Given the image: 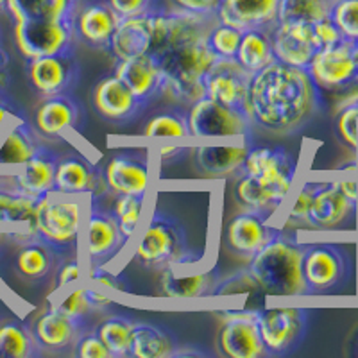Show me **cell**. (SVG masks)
Returning <instances> with one entry per match:
<instances>
[{
  "instance_id": "10",
  "label": "cell",
  "mask_w": 358,
  "mask_h": 358,
  "mask_svg": "<svg viewBox=\"0 0 358 358\" xmlns=\"http://www.w3.org/2000/svg\"><path fill=\"white\" fill-rule=\"evenodd\" d=\"M187 122L192 138H249L252 122L249 115L224 108L208 97L187 108Z\"/></svg>"
},
{
  "instance_id": "21",
  "label": "cell",
  "mask_w": 358,
  "mask_h": 358,
  "mask_svg": "<svg viewBox=\"0 0 358 358\" xmlns=\"http://www.w3.org/2000/svg\"><path fill=\"white\" fill-rule=\"evenodd\" d=\"M92 330H95L94 324H86V322L69 317L66 313L59 312L52 303H49V308L41 313L31 328L40 350L50 351V353L72 351L78 338Z\"/></svg>"
},
{
  "instance_id": "49",
  "label": "cell",
  "mask_w": 358,
  "mask_h": 358,
  "mask_svg": "<svg viewBox=\"0 0 358 358\" xmlns=\"http://www.w3.org/2000/svg\"><path fill=\"white\" fill-rule=\"evenodd\" d=\"M73 357L78 358H110L111 353L102 341L99 338V335L95 334V330L86 331L81 337L78 338V342L73 344L72 350Z\"/></svg>"
},
{
  "instance_id": "48",
  "label": "cell",
  "mask_w": 358,
  "mask_h": 358,
  "mask_svg": "<svg viewBox=\"0 0 358 358\" xmlns=\"http://www.w3.org/2000/svg\"><path fill=\"white\" fill-rule=\"evenodd\" d=\"M249 290H260V287L245 268L241 273H233L231 276L220 278L215 290H213V296H229V294H242L249 292Z\"/></svg>"
},
{
  "instance_id": "33",
  "label": "cell",
  "mask_w": 358,
  "mask_h": 358,
  "mask_svg": "<svg viewBox=\"0 0 358 358\" xmlns=\"http://www.w3.org/2000/svg\"><path fill=\"white\" fill-rule=\"evenodd\" d=\"M62 264L54 249L45 244L40 238H33L20 244L17 257H15V268L24 280L43 281L56 273V267Z\"/></svg>"
},
{
  "instance_id": "9",
  "label": "cell",
  "mask_w": 358,
  "mask_h": 358,
  "mask_svg": "<svg viewBox=\"0 0 358 358\" xmlns=\"http://www.w3.org/2000/svg\"><path fill=\"white\" fill-rule=\"evenodd\" d=\"M257 326L267 357H285L299 350L308 334V310H258Z\"/></svg>"
},
{
  "instance_id": "13",
  "label": "cell",
  "mask_w": 358,
  "mask_h": 358,
  "mask_svg": "<svg viewBox=\"0 0 358 358\" xmlns=\"http://www.w3.org/2000/svg\"><path fill=\"white\" fill-rule=\"evenodd\" d=\"M358 203L342 194L337 179L319 181L310 204L306 228L312 231H344L357 220Z\"/></svg>"
},
{
  "instance_id": "27",
  "label": "cell",
  "mask_w": 358,
  "mask_h": 358,
  "mask_svg": "<svg viewBox=\"0 0 358 358\" xmlns=\"http://www.w3.org/2000/svg\"><path fill=\"white\" fill-rule=\"evenodd\" d=\"M120 17L108 2L86 4L76 15V36L78 41L94 50H110Z\"/></svg>"
},
{
  "instance_id": "34",
  "label": "cell",
  "mask_w": 358,
  "mask_h": 358,
  "mask_svg": "<svg viewBox=\"0 0 358 358\" xmlns=\"http://www.w3.org/2000/svg\"><path fill=\"white\" fill-rule=\"evenodd\" d=\"M178 351V342L165 328L151 322H134L131 335V357L171 358Z\"/></svg>"
},
{
  "instance_id": "12",
  "label": "cell",
  "mask_w": 358,
  "mask_h": 358,
  "mask_svg": "<svg viewBox=\"0 0 358 358\" xmlns=\"http://www.w3.org/2000/svg\"><path fill=\"white\" fill-rule=\"evenodd\" d=\"M306 70L321 92H338L357 86L358 69L353 57V40L344 38L317 50Z\"/></svg>"
},
{
  "instance_id": "30",
  "label": "cell",
  "mask_w": 358,
  "mask_h": 358,
  "mask_svg": "<svg viewBox=\"0 0 358 358\" xmlns=\"http://www.w3.org/2000/svg\"><path fill=\"white\" fill-rule=\"evenodd\" d=\"M40 145V133L29 124L27 118H15L0 133V169H18Z\"/></svg>"
},
{
  "instance_id": "52",
  "label": "cell",
  "mask_w": 358,
  "mask_h": 358,
  "mask_svg": "<svg viewBox=\"0 0 358 358\" xmlns=\"http://www.w3.org/2000/svg\"><path fill=\"white\" fill-rule=\"evenodd\" d=\"M86 278L90 283H97V285H104L108 289L115 290V292H127L126 287L120 283V278L110 271L106 265H95V267L86 268Z\"/></svg>"
},
{
  "instance_id": "36",
  "label": "cell",
  "mask_w": 358,
  "mask_h": 358,
  "mask_svg": "<svg viewBox=\"0 0 358 358\" xmlns=\"http://www.w3.org/2000/svg\"><path fill=\"white\" fill-rule=\"evenodd\" d=\"M236 62L249 73H257L273 62H276L273 52L271 33L262 29H249L242 31V40L236 52Z\"/></svg>"
},
{
  "instance_id": "3",
  "label": "cell",
  "mask_w": 358,
  "mask_h": 358,
  "mask_svg": "<svg viewBox=\"0 0 358 358\" xmlns=\"http://www.w3.org/2000/svg\"><path fill=\"white\" fill-rule=\"evenodd\" d=\"M208 36L176 45L159 57L163 78V97L176 106L188 108L204 97L203 79L219 59L208 47Z\"/></svg>"
},
{
  "instance_id": "22",
  "label": "cell",
  "mask_w": 358,
  "mask_h": 358,
  "mask_svg": "<svg viewBox=\"0 0 358 358\" xmlns=\"http://www.w3.org/2000/svg\"><path fill=\"white\" fill-rule=\"evenodd\" d=\"M85 110L73 94L45 97L34 115L36 131L45 138H65L81 127Z\"/></svg>"
},
{
  "instance_id": "16",
  "label": "cell",
  "mask_w": 358,
  "mask_h": 358,
  "mask_svg": "<svg viewBox=\"0 0 358 358\" xmlns=\"http://www.w3.org/2000/svg\"><path fill=\"white\" fill-rule=\"evenodd\" d=\"M251 73L236 59H217L203 79L204 97L229 110L248 113V92ZM251 118V117H249Z\"/></svg>"
},
{
  "instance_id": "47",
  "label": "cell",
  "mask_w": 358,
  "mask_h": 358,
  "mask_svg": "<svg viewBox=\"0 0 358 358\" xmlns=\"http://www.w3.org/2000/svg\"><path fill=\"white\" fill-rule=\"evenodd\" d=\"M319 181H305L303 187L299 188V192L294 197L292 204L289 208V213H287V224L290 226H305L306 228V217H308L310 204H312L313 194L317 190Z\"/></svg>"
},
{
  "instance_id": "4",
  "label": "cell",
  "mask_w": 358,
  "mask_h": 358,
  "mask_svg": "<svg viewBox=\"0 0 358 358\" xmlns=\"http://www.w3.org/2000/svg\"><path fill=\"white\" fill-rule=\"evenodd\" d=\"M303 245L296 235L280 231L265 248L249 258L248 271L258 287L273 296H306L301 274Z\"/></svg>"
},
{
  "instance_id": "23",
  "label": "cell",
  "mask_w": 358,
  "mask_h": 358,
  "mask_svg": "<svg viewBox=\"0 0 358 358\" xmlns=\"http://www.w3.org/2000/svg\"><path fill=\"white\" fill-rule=\"evenodd\" d=\"M92 104L99 117L115 124L129 122L145 110L136 95L131 92L129 86L122 79H118L115 73L94 86Z\"/></svg>"
},
{
  "instance_id": "51",
  "label": "cell",
  "mask_w": 358,
  "mask_h": 358,
  "mask_svg": "<svg viewBox=\"0 0 358 358\" xmlns=\"http://www.w3.org/2000/svg\"><path fill=\"white\" fill-rule=\"evenodd\" d=\"M108 4L120 18L140 17L155 9V0H108Z\"/></svg>"
},
{
  "instance_id": "42",
  "label": "cell",
  "mask_w": 358,
  "mask_h": 358,
  "mask_svg": "<svg viewBox=\"0 0 358 358\" xmlns=\"http://www.w3.org/2000/svg\"><path fill=\"white\" fill-rule=\"evenodd\" d=\"M334 0H280L278 22H313L330 17Z\"/></svg>"
},
{
  "instance_id": "35",
  "label": "cell",
  "mask_w": 358,
  "mask_h": 358,
  "mask_svg": "<svg viewBox=\"0 0 358 358\" xmlns=\"http://www.w3.org/2000/svg\"><path fill=\"white\" fill-rule=\"evenodd\" d=\"M235 197L236 203L241 204L244 210L257 212L260 215L273 219L274 213L283 206L285 199L280 197L274 190L265 187L264 183L257 181L255 178L248 174H238L235 183Z\"/></svg>"
},
{
  "instance_id": "2",
  "label": "cell",
  "mask_w": 358,
  "mask_h": 358,
  "mask_svg": "<svg viewBox=\"0 0 358 358\" xmlns=\"http://www.w3.org/2000/svg\"><path fill=\"white\" fill-rule=\"evenodd\" d=\"M203 257L204 252L190 244L183 224L162 208L151 213L134 244V260L159 271L165 267H199Z\"/></svg>"
},
{
  "instance_id": "5",
  "label": "cell",
  "mask_w": 358,
  "mask_h": 358,
  "mask_svg": "<svg viewBox=\"0 0 358 358\" xmlns=\"http://www.w3.org/2000/svg\"><path fill=\"white\" fill-rule=\"evenodd\" d=\"M81 196H65L49 192L40 197L34 210V233L54 249L59 260L79 257L86 203Z\"/></svg>"
},
{
  "instance_id": "20",
  "label": "cell",
  "mask_w": 358,
  "mask_h": 358,
  "mask_svg": "<svg viewBox=\"0 0 358 358\" xmlns=\"http://www.w3.org/2000/svg\"><path fill=\"white\" fill-rule=\"evenodd\" d=\"M271 41L276 62L297 69H306L315 52L321 50L313 25L308 22H278L271 31Z\"/></svg>"
},
{
  "instance_id": "29",
  "label": "cell",
  "mask_w": 358,
  "mask_h": 358,
  "mask_svg": "<svg viewBox=\"0 0 358 358\" xmlns=\"http://www.w3.org/2000/svg\"><path fill=\"white\" fill-rule=\"evenodd\" d=\"M249 149L251 140L235 145H199L194 149V162L197 171L208 178H226L241 174Z\"/></svg>"
},
{
  "instance_id": "19",
  "label": "cell",
  "mask_w": 358,
  "mask_h": 358,
  "mask_svg": "<svg viewBox=\"0 0 358 358\" xmlns=\"http://www.w3.org/2000/svg\"><path fill=\"white\" fill-rule=\"evenodd\" d=\"M111 196L136 194L147 196L151 187V158L147 149L122 151L115 155L104 169Z\"/></svg>"
},
{
  "instance_id": "43",
  "label": "cell",
  "mask_w": 358,
  "mask_h": 358,
  "mask_svg": "<svg viewBox=\"0 0 358 358\" xmlns=\"http://www.w3.org/2000/svg\"><path fill=\"white\" fill-rule=\"evenodd\" d=\"M242 40L241 29L233 27L229 24L217 20L213 27L208 33V47L213 50L217 57L220 59H235L238 52V45Z\"/></svg>"
},
{
  "instance_id": "18",
  "label": "cell",
  "mask_w": 358,
  "mask_h": 358,
  "mask_svg": "<svg viewBox=\"0 0 358 358\" xmlns=\"http://www.w3.org/2000/svg\"><path fill=\"white\" fill-rule=\"evenodd\" d=\"M271 224V219L257 212L244 210L229 219L224 228V245L236 257L245 260L252 258L262 248L273 241V236L280 231Z\"/></svg>"
},
{
  "instance_id": "32",
  "label": "cell",
  "mask_w": 358,
  "mask_h": 358,
  "mask_svg": "<svg viewBox=\"0 0 358 358\" xmlns=\"http://www.w3.org/2000/svg\"><path fill=\"white\" fill-rule=\"evenodd\" d=\"M81 0H8L6 11L13 22L69 20L76 22Z\"/></svg>"
},
{
  "instance_id": "60",
  "label": "cell",
  "mask_w": 358,
  "mask_h": 358,
  "mask_svg": "<svg viewBox=\"0 0 358 358\" xmlns=\"http://www.w3.org/2000/svg\"><path fill=\"white\" fill-rule=\"evenodd\" d=\"M353 57H355V63H357V69H358V38L353 40Z\"/></svg>"
},
{
  "instance_id": "1",
  "label": "cell",
  "mask_w": 358,
  "mask_h": 358,
  "mask_svg": "<svg viewBox=\"0 0 358 358\" xmlns=\"http://www.w3.org/2000/svg\"><path fill=\"white\" fill-rule=\"evenodd\" d=\"M321 102L322 92L306 69L273 62L249 81L248 113L252 126L265 133H296L317 113Z\"/></svg>"
},
{
  "instance_id": "57",
  "label": "cell",
  "mask_w": 358,
  "mask_h": 358,
  "mask_svg": "<svg viewBox=\"0 0 358 358\" xmlns=\"http://www.w3.org/2000/svg\"><path fill=\"white\" fill-rule=\"evenodd\" d=\"M86 296H88V303L90 306L94 308V312H102V310H106L108 306L111 305V299L108 296H104L102 292H97V290L90 289L86 287Z\"/></svg>"
},
{
  "instance_id": "24",
  "label": "cell",
  "mask_w": 358,
  "mask_h": 358,
  "mask_svg": "<svg viewBox=\"0 0 358 358\" xmlns=\"http://www.w3.org/2000/svg\"><path fill=\"white\" fill-rule=\"evenodd\" d=\"M185 274L183 267H165L159 274L158 289L163 297L169 299H197V297L213 296L217 283L222 276L217 268L188 267Z\"/></svg>"
},
{
  "instance_id": "56",
  "label": "cell",
  "mask_w": 358,
  "mask_h": 358,
  "mask_svg": "<svg viewBox=\"0 0 358 358\" xmlns=\"http://www.w3.org/2000/svg\"><path fill=\"white\" fill-rule=\"evenodd\" d=\"M185 152H187V149L181 145H163L158 149V159L162 163L171 165V163L179 162L181 156H185Z\"/></svg>"
},
{
  "instance_id": "6",
  "label": "cell",
  "mask_w": 358,
  "mask_h": 358,
  "mask_svg": "<svg viewBox=\"0 0 358 358\" xmlns=\"http://www.w3.org/2000/svg\"><path fill=\"white\" fill-rule=\"evenodd\" d=\"M353 273L350 252L338 242H305L301 255V274L306 296L337 292Z\"/></svg>"
},
{
  "instance_id": "38",
  "label": "cell",
  "mask_w": 358,
  "mask_h": 358,
  "mask_svg": "<svg viewBox=\"0 0 358 358\" xmlns=\"http://www.w3.org/2000/svg\"><path fill=\"white\" fill-rule=\"evenodd\" d=\"M36 203L38 199L25 196L13 185L0 187V226H25L34 231Z\"/></svg>"
},
{
  "instance_id": "44",
  "label": "cell",
  "mask_w": 358,
  "mask_h": 358,
  "mask_svg": "<svg viewBox=\"0 0 358 358\" xmlns=\"http://www.w3.org/2000/svg\"><path fill=\"white\" fill-rule=\"evenodd\" d=\"M330 20L346 40L358 38V0H334Z\"/></svg>"
},
{
  "instance_id": "54",
  "label": "cell",
  "mask_w": 358,
  "mask_h": 358,
  "mask_svg": "<svg viewBox=\"0 0 358 358\" xmlns=\"http://www.w3.org/2000/svg\"><path fill=\"white\" fill-rule=\"evenodd\" d=\"M176 8L199 15H217L222 0H172Z\"/></svg>"
},
{
  "instance_id": "8",
  "label": "cell",
  "mask_w": 358,
  "mask_h": 358,
  "mask_svg": "<svg viewBox=\"0 0 358 358\" xmlns=\"http://www.w3.org/2000/svg\"><path fill=\"white\" fill-rule=\"evenodd\" d=\"M15 43L25 59L52 54L76 52V22L22 20L15 22Z\"/></svg>"
},
{
  "instance_id": "61",
  "label": "cell",
  "mask_w": 358,
  "mask_h": 358,
  "mask_svg": "<svg viewBox=\"0 0 358 358\" xmlns=\"http://www.w3.org/2000/svg\"><path fill=\"white\" fill-rule=\"evenodd\" d=\"M6 2H8V0H0V9H6Z\"/></svg>"
},
{
  "instance_id": "46",
  "label": "cell",
  "mask_w": 358,
  "mask_h": 358,
  "mask_svg": "<svg viewBox=\"0 0 358 358\" xmlns=\"http://www.w3.org/2000/svg\"><path fill=\"white\" fill-rule=\"evenodd\" d=\"M337 136L348 149L358 155V104L350 102L346 106L338 108L337 120H335Z\"/></svg>"
},
{
  "instance_id": "11",
  "label": "cell",
  "mask_w": 358,
  "mask_h": 358,
  "mask_svg": "<svg viewBox=\"0 0 358 358\" xmlns=\"http://www.w3.org/2000/svg\"><path fill=\"white\" fill-rule=\"evenodd\" d=\"M241 172L264 183L287 201L296 183L297 162L281 145L251 147Z\"/></svg>"
},
{
  "instance_id": "45",
  "label": "cell",
  "mask_w": 358,
  "mask_h": 358,
  "mask_svg": "<svg viewBox=\"0 0 358 358\" xmlns=\"http://www.w3.org/2000/svg\"><path fill=\"white\" fill-rule=\"evenodd\" d=\"M52 305L56 306L59 312L66 313L69 317L76 319V321L86 322V324H94V322H92V315H95L97 312H94V308L90 306L88 296H86V287H78V289L70 290V292L65 294L59 301L52 303Z\"/></svg>"
},
{
  "instance_id": "58",
  "label": "cell",
  "mask_w": 358,
  "mask_h": 358,
  "mask_svg": "<svg viewBox=\"0 0 358 358\" xmlns=\"http://www.w3.org/2000/svg\"><path fill=\"white\" fill-rule=\"evenodd\" d=\"M337 183L344 196L358 203V179H337Z\"/></svg>"
},
{
  "instance_id": "55",
  "label": "cell",
  "mask_w": 358,
  "mask_h": 358,
  "mask_svg": "<svg viewBox=\"0 0 358 358\" xmlns=\"http://www.w3.org/2000/svg\"><path fill=\"white\" fill-rule=\"evenodd\" d=\"M18 117H24V115H22L17 108L13 106L11 101H8L4 95L0 94V133H2V131H4L6 127H8L9 124Z\"/></svg>"
},
{
  "instance_id": "31",
  "label": "cell",
  "mask_w": 358,
  "mask_h": 358,
  "mask_svg": "<svg viewBox=\"0 0 358 358\" xmlns=\"http://www.w3.org/2000/svg\"><path fill=\"white\" fill-rule=\"evenodd\" d=\"M152 40V24L151 11L140 17L120 18L115 34L111 38L110 52L117 62L120 59H131V57L147 56L151 49Z\"/></svg>"
},
{
  "instance_id": "40",
  "label": "cell",
  "mask_w": 358,
  "mask_h": 358,
  "mask_svg": "<svg viewBox=\"0 0 358 358\" xmlns=\"http://www.w3.org/2000/svg\"><path fill=\"white\" fill-rule=\"evenodd\" d=\"M145 197L147 196H136V194H118V196H113L111 213H113L115 220L118 224V229L122 231L127 244L136 236L140 224L143 220Z\"/></svg>"
},
{
  "instance_id": "7",
  "label": "cell",
  "mask_w": 358,
  "mask_h": 358,
  "mask_svg": "<svg viewBox=\"0 0 358 358\" xmlns=\"http://www.w3.org/2000/svg\"><path fill=\"white\" fill-rule=\"evenodd\" d=\"M81 244L86 268L108 265L127 245L113 213L102 204V199L88 197L86 201Z\"/></svg>"
},
{
  "instance_id": "50",
  "label": "cell",
  "mask_w": 358,
  "mask_h": 358,
  "mask_svg": "<svg viewBox=\"0 0 358 358\" xmlns=\"http://www.w3.org/2000/svg\"><path fill=\"white\" fill-rule=\"evenodd\" d=\"M85 271H83L81 258L73 257L69 258V260H63L62 264L56 267V290L62 292L63 289H66V285H72V283H78L83 278Z\"/></svg>"
},
{
  "instance_id": "26",
  "label": "cell",
  "mask_w": 358,
  "mask_h": 358,
  "mask_svg": "<svg viewBox=\"0 0 358 358\" xmlns=\"http://www.w3.org/2000/svg\"><path fill=\"white\" fill-rule=\"evenodd\" d=\"M280 15V0H222L217 20L241 31L262 29L273 31Z\"/></svg>"
},
{
  "instance_id": "17",
  "label": "cell",
  "mask_w": 358,
  "mask_h": 358,
  "mask_svg": "<svg viewBox=\"0 0 358 358\" xmlns=\"http://www.w3.org/2000/svg\"><path fill=\"white\" fill-rule=\"evenodd\" d=\"M27 70L34 90L43 97L73 94L81 79V66L76 59V52L27 59Z\"/></svg>"
},
{
  "instance_id": "14",
  "label": "cell",
  "mask_w": 358,
  "mask_h": 358,
  "mask_svg": "<svg viewBox=\"0 0 358 358\" xmlns=\"http://www.w3.org/2000/svg\"><path fill=\"white\" fill-rule=\"evenodd\" d=\"M258 310H226L220 312L224 324L217 335V348L228 358L267 357L257 326Z\"/></svg>"
},
{
  "instance_id": "15",
  "label": "cell",
  "mask_w": 358,
  "mask_h": 358,
  "mask_svg": "<svg viewBox=\"0 0 358 358\" xmlns=\"http://www.w3.org/2000/svg\"><path fill=\"white\" fill-rule=\"evenodd\" d=\"M54 192L65 196H86L104 199L111 194L104 172L92 159L79 152L59 156L56 165Z\"/></svg>"
},
{
  "instance_id": "25",
  "label": "cell",
  "mask_w": 358,
  "mask_h": 358,
  "mask_svg": "<svg viewBox=\"0 0 358 358\" xmlns=\"http://www.w3.org/2000/svg\"><path fill=\"white\" fill-rule=\"evenodd\" d=\"M57 159L59 155L52 147L41 143L38 151L11 176L13 187L34 199H40L45 194L54 192Z\"/></svg>"
},
{
  "instance_id": "39",
  "label": "cell",
  "mask_w": 358,
  "mask_h": 358,
  "mask_svg": "<svg viewBox=\"0 0 358 358\" xmlns=\"http://www.w3.org/2000/svg\"><path fill=\"white\" fill-rule=\"evenodd\" d=\"M134 322L124 315H111L95 326V334L102 344L110 350L111 357L126 358L131 357V335H133Z\"/></svg>"
},
{
  "instance_id": "53",
  "label": "cell",
  "mask_w": 358,
  "mask_h": 358,
  "mask_svg": "<svg viewBox=\"0 0 358 358\" xmlns=\"http://www.w3.org/2000/svg\"><path fill=\"white\" fill-rule=\"evenodd\" d=\"M312 25H313V33H315V38H317L319 45H321V49H324V47H330V45L344 40V36L341 34V31L337 29V25L330 20V17L313 22Z\"/></svg>"
},
{
  "instance_id": "28",
  "label": "cell",
  "mask_w": 358,
  "mask_h": 358,
  "mask_svg": "<svg viewBox=\"0 0 358 358\" xmlns=\"http://www.w3.org/2000/svg\"><path fill=\"white\" fill-rule=\"evenodd\" d=\"M115 76L129 86L143 108L151 106L156 99L163 97L162 70L149 56L120 59L115 65Z\"/></svg>"
},
{
  "instance_id": "59",
  "label": "cell",
  "mask_w": 358,
  "mask_h": 358,
  "mask_svg": "<svg viewBox=\"0 0 358 358\" xmlns=\"http://www.w3.org/2000/svg\"><path fill=\"white\" fill-rule=\"evenodd\" d=\"M8 69H9V54L0 47V94L4 92L6 85H8V79H9Z\"/></svg>"
},
{
  "instance_id": "41",
  "label": "cell",
  "mask_w": 358,
  "mask_h": 358,
  "mask_svg": "<svg viewBox=\"0 0 358 358\" xmlns=\"http://www.w3.org/2000/svg\"><path fill=\"white\" fill-rule=\"evenodd\" d=\"M142 134L145 138H188L190 131H188L187 111L183 110V106H176L172 110L155 115L147 120Z\"/></svg>"
},
{
  "instance_id": "37",
  "label": "cell",
  "mask_w": 358,
  "mask_h": 358,
  "mask_svg": "<svg viewBox=\"0 0 358 358\" xmlns=\"http://www.w3.org/2000/svg\"><path fill=\"white\" fill-rule=\"evenodd\" d=\"M41 350L27 324L20 319L0 322V358H34Z\"/></svg>"
}]
</instances>
